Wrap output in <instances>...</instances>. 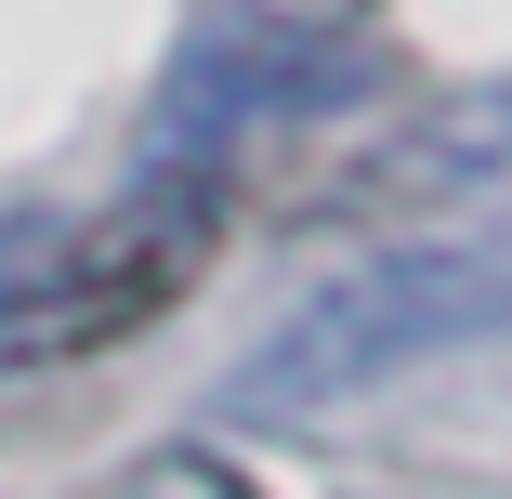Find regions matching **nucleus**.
<instances>
[{"mask_svg":"<svg viewBox=\"0 0 512 499\" xmlns=\"http://www.w3.org/2000/svg\"><path fill=\"white\" fill-rule=\"evenodd\" d=\"M460 342H512V263H473V250L381 263V276L329 289V303H302V316L237 368V408L302 421V408H342V394L421 368V355H460Z\"/></svg>","mask_w":512,"mask_h":499,"instance_id":"f03ea898","label":"nucleus"},{"mask_svg":"<svg viewBox=\"0 0 512 499\" xmlns=\"http://www.w3.org/2000/svg\"><path fill=\"white\" fill-rule=\"evenodd\" d=\"M211 263H224V171H184V158L79 224H14L0 237V368L106 355V342L158 329Z\"/></svg>","mask_w":512,"mask_h":499,"instance_id":"f257e3e1","label":"nucleus"},{"mask_svg":"<svg viewBox=\"0 0 512 499\" xmlns=\"http://www.w3.org/2000/svg\"><path fill=\"white\" fill-rule=\"evenodd\" d=\"M434 197H512V92H434V106H381L302 211H434Z\"/></svg>","mask_w":512,"mask_h":499,"instance_id":"7ed1b4c3","label":"nucleus"},{"mask_svg":"<svg viewBox=\"0 0 512 499\" xmlns=\"http://www.w3.org/2000/svg\"><path fill=\"white\" fill-rule=\"evenodd\" d=\"M79 499H263L224 447H145V460H119L106 486H79Z\"/></svg>","mask_w":512,"mask_h":499,"instance_id":"20e7f679","label":"nucleus"},{"mask_svg":"<svg viewBox=\"0 0 512 499\" xmlns=\"http://www.w3.org/2000/svg\"><path fill=\"white\" fill-rule=\"evenodd\" d=\"M355 14H368V0H250L263 40H316V53H329V27H355Z\"/></svg>","mask_w":512,"mask_h":499,"instance_id":"39448f33","label":"nucleus"}]
</instances>
